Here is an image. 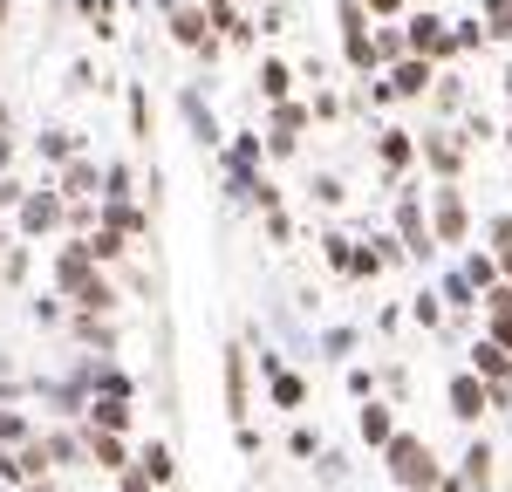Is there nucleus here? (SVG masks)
Here are the masks:
<instances>
[{
	"mask_svg": "<svg viewBox=\"0 0 512 492\" xmlns=\"http://www.w3.org/2000/svg\"><path fill=\"white\" fill-rule=\"evenodd\" d=\"M396 472H403V479H410V486H431V451L417 445V438H396Z\"/></svg>",
	"mask_w": 512,
	"mask_h": 492,
	"instance_id": "nucleus-1",
	"label": "nucleus"
},
{
	"mask_svg": "<svg viewBox=\"0 0 512 492\" xmlns=\"http://www.w3.org/2000/svg\"><path fill=\"white\" fill-rule=\"evenodd\" d=\"M451 404H458V417H478V404H485V390H478L472 376H458V383H451Z\"/></svg>",
	"mask_w": 512,
	"mask_h": 492,
	"instance_id": "nucleus-2",
	"label": "nucleus"
},
{
	"mask_svg": "<svg viewBox=\"0 0 512 492\" xmlns=\"http://www.w3.org/2000/svg\"><path fill=\"white\" fill-rule=\"evenodd\" d=\"M41 226H55V199H28V233H41Z\"/></svg>",
	"mask_w": 512,
	"mask_h": 492,
	"instance_id": "nucleus-3",
	"label": "nucleus"
},
{
	"mask_svg": "<svg viewBox=\"0 0 512 492\" xmlns=\"http://www.w3.org/2000/svg\"><path fill=\"white\" fill-rule=\"evenodd\" d=\"M178 41H192V48H198V41H205V14H178Z\"/></svg>",
	"mask_w": 512,
	"mask_h": 492,
	"instance_id": "nucleus-4",
	"label": "nucleus"
},
{
	"mask_svg": "<svg viewBox=\"0 0 512 492\" xmlns=\"http://www.w3.org/2000/svg\"><path fill=\"white\" fill-rule=\"evenodd\" d=\"M89 253H96V260H117L123 240H117V233H96V240H89Z\"/></svg>",
	"mask_w": 512,
	"mask_h": 492,
	"instance_id": "nucleus-5",
	"label": "nucleus"
},
{
	"mask_svg": "<svg viewBox=\"0 0 512 492\" xmlns=\"http://www.w3.org/2000/svg\"><path fill=\"white\" fill-rule=\"evenodd\" d=\"M96 465H110V472L123 465V445H117V438H96Z\"/></svg>",
	"mask_w": 512,
	"mask_h": 492,
	"instance_id": "nucleus-6",
	"label": "nucleus"
},
{
	"mask_svg": "<svg viewBox=\"0 0 512 492\" xmlns=\"http://www.w3.org/2000/svg\"><path fill=\"white\" fill-rule=\"evenodd\" d=\"M144 472H151V479H171V451H164V445H151V458H144Z\"/></svg>",
	"mask_w": 512,
	"mask_h": 492,
	"instance_id": "nucleus-7",
	"label": "nucleus"
},
{
	"mask_svg": "<svg viewBox=\"0 0 512 492\" xmlns=\"http://www.w3.org/2000/svg\"><path fill=\"white\" fill-rule=\"evenodd\" d=\"M362 438H390V417L383 410H362Z\"/></svg>",
	"mask_w": 512,
	"mask_h": 492,
	"instance_id": "nucleus-8",
	"label": "nucleus"
},
{
	"mask_svg": "<svg viewBox=\"0 0 512 492\" xmlns=\"http://www.w3.org/2000/svg\"><path fill=\"white\" fill-rule=\"evenodd\" d=\"M96 424H103V431H123V404H117V397H110V404H96Z\"/></svg>",
	"mask_w": 512,
	"mask_h": 492,
	"instance_id": "nucleus-9",
	"label": "nucleus"
},
{
	"mask_svg": "<svg viewBox=\"0 0 512 492\" xmlns=\"http://www.w3.org/2000/svg\"><path fill=\"white\" fill-rule=\"evenodd\" d=\"M369 7H383V14H390V7H396V0H369Z\"/></svg>",
	"mask_w": 512,
	"mask_h": 492,
	"instance_id": "nucleus-10",
	"label": "nucleus"
},
{
	"mask_svg": "<svg viewBox=\"0 0 512 492\" xmlns=\"http://www.w3.org/2000/svg\"><path fill=\"white\" fill-rule=\"evenodd\" d=\"M212 7H219V14H226V0H212Z\"/></svg>",
	"mask_w": 512,
	"mask_h": 492,
	"instance_id": "nucleus-11",
	"label": "nucleus"
},
{
	"mask_svg": "<svg viewBox=\"0 0 512 492\" xmlns=\"http://www.w3.org/2000/svg\"><path fill=\"white\" fill-rule=\"evenodd\" d=\"M0 14H7V0H0Z\"/></svg>",
	"mask_w": 512,
	"mask_h": 492,
	"instance_id": "nucleus-12",
	"label": "nucleus"
}]
</instances>
